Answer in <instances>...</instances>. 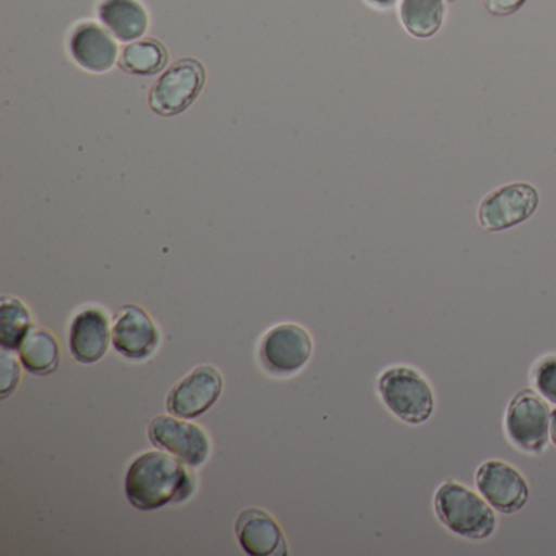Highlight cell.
I'll return each mask as SVG.
<instances>
[{
  "instance_id": "obj_1",
  "label": "cell",
  "mask_w": 556,
  "mask_h": 556,
  "mask_svg": "<svg viewBox=\"0 0 556 556\" xmlns=\"http://www.w3.org/2000/svg\"><path fill=\"white\" fill-rule=\"evenodd\" d=\"M187 467L180 458L161 448L144 452L129 465L125 478L126 497L136 509L146 513L184 503L197 488Z\"/></svg>"
},
{
  "instance_id": "obj_2",
  "label": "cell",
  "mask_w": 556,
  "mask_h": 556,
  "mask_svg": "<svg viewBox=\"0 0 556 556\" xmlns=\"http://www.w3.org/2000/svg\"><path fill=\"white\" fill-rule=\"evenodd\" d=\"M434 510L445 529L464 539L486 540L496 530L491 504L458 481L447 480L438 488Z\"/></svg>"
},
{
  "instance_id": "obj_3",
  "label": "cell",
  "mask_w": 556,
  "mask_h": 556,
  "mask_svg": "<svg viewBox=\"0 0 556 556\" xmlns=\"http://www.w3.org/2000/svg\"><path fill=\"white\" fill-rule=\"evenodd\" d=\"M390 413L406 425H422L434 413V393L421 372L408 366L390 367L377 382Z\"/></svg>"
},
{
  "instance_id": "obj_4",
  "label": "cell",
  "mask_w": 556,
  "mask_h": 556,
  "mask_svg": "<svg viewBox=\"0 0 556 556\" xmlns=\"http://www.w3.org/2000/svg\"><path fill=\"white\" fill-rule=\"evenodd\" d=\"M206 86V70L201 61L185 58L170 64L149 90L152 112L170 118L187 112Z\"/></svg>"
},
{
  "instance_id": "obj_5",
  "label": "cell",
  "mask_w": 556,
  "mask_h": 556,
  "mask_svg": "<svg viewBox=\"0 0 556 556\" xmlns=\"http://www.w3.org/2000/svg\"><path fill=\"white\" fill-rule=\"evenodd\" d=\"M546 400L533 390H520L507 405L504 429L514 447L523 454H542L549 441V412Z\"/></svg>"
},
{
  "instance_id": "obj_6",
  "label": "cell",
  "mask_w": 556,
  "mask_h": 556,
  "mask_svg": "<svg viewBox=\"0 0 556 556\" xmlns=\"http://www.w3.org/2000/svg\"><path fill=\"white\" fill-rule=\"evenodd\" d=\"M314 353L311 333L299 324H279L266 331L260 343V361L266 372L289 377L304 369Z\"/></svg>"
},
{
  "instance_id": "obj_7",
  "label": "cell",
  "mask_w": 556,
  "mask_h": 556,
  "mask_svg": "<svg viewBox=\"0 0 556 556\" xmlns=\"http://www.w3.org/2000/svg\"><path fill=\"white\" fill-rule=\"evenodd\" d=\"M535 187L523 181L504 185L488 193L478 207V220L488 232H503L526 223L539 207Z\"/></svg>"
},
{
  "instance_id": "obj_8",
  "label": "cell",
  "mask_w": 556,
  "mask_h": 556,
  "mask_svg": "<svg viewBox=\"0 0 556 556\" xmlns=\"http://www.w3.org/2000/svg\"><path fill=\"white\" fill-rule=\"evenodd\" d=\"M149 439L155 447L180 458L190 468L206 464L211 439L197 422L175 415H161L149 425Z\"/></svg>"
},
{
  "instance_id": "obj_9",
  "label": "cell",
  "mask_w": 556,
  "mask_h": 556,
  "mask_svg": "<svg viewBox=\"0 0 556 556\" xmlns=\"http://www.w3.org/2000/svg\"><path fill=\"white\" fill-rule=\"evenodd\" d=\"M477 490L501 514H516L529 501V483L523 475L507 462L486 460L478 467Z\"/></svg>"
},
{
  "instance_id": "obj_10",
  "label": "cell",
  "mask_w": 556,
  "mask_h": 556,
  "mask_svg": "<svg viewBox=\"0 0 556 556\" xmlns=\"http://www.w3.org/2000/svg\"><path fill=\"white\" fill-rule=\"evenodd\" d=\"M223 390V374L216 367L210 364L198 366L168 393V413L178 418H200L216 405Z\"/></svg>"
},
{
  "instance_id": "obj_11",
  "label": "cell",
  "mask_w": 556,
  "mask_h": 556,
  "mask_svg": "<svg viewBox=\"0 0 556 556\" xmlns=\"http://www.w3.org/2000/svg\"><path fill=\"white\" fill-rule=\"evenodd\" d=\"M116 353L129 361H146L157 351L161 331L151 315L139 305H123L112 325Z\"/></svg>"
},
{
  "instance_id": "obj_12",
  "label": "cell",
  "mask_w": 556,
  "mask_h": 556,
  "mask_svg": "<svg viewBox=\"0 0 556 556\" xmlns=\"http://www.w3.org/2000/svg\"><path fill=\"white\" fill-rule=\"evenodd\" d=\"M71 60L87 73L105 74L118 64L115 37L99 22L84 21L71 30L67 40Z\"/></svg>"
},
{
  "instance_id": "obj_13",
  "label": "cell",
  "mask_w": 556,
  "mask_h": 556,
  "mask_svg": "<svg viewBox=\"0 0 556 556\" xmlns=\"http://www.w3.org/2000/svg\"><path fill=\"white\" fill-rule=\"evenodd\" d=\"M112 325L109 315L97 305L80 308L70 328V350L80 364H96L109 353Z\"/></svg>"
},
{
  "instance_id": "obj_14",
  "label": "cell",
  "mask_w": 556,
  "mask_h": 556,
  "mask_svg": "<svg viewBox=\"0 0 556 556\" xmlns=\"http://www.w3.org/2000/svg\"><path fill=\"white\" fill-rule=\"evenodd\" d=\"M236 533L240 546L249 555H288V543L278 520L258 507H249L237 516Z\"/></svg>"
},
{
  "instance_id": "obj_15",
  "label": "cell",
  "mask_w": 556,
  "mask_h": 556,
  "mask_svg": "<svg viewBox=\"0 0 556 556\" xmlns=\"http://www.w3.org/2000/svg\"><path fill=\"white\" fill-rule=\"evenodd\" d=\"M97 15L115 40L126 45L144 38L151 24L141 0H100Z\"/></svg>"
},
{
  "instance_id": "obj_16",
  "label": "cell",
  "mask_w": 556,
  "mask_h": 556,
  "mask_svg": "<svg viewBox=\"0 0 556 556\" xmlns=\"http://www.w3.org/2000/svg\"><path fill=\"white\" fill-rule=\"evenodd\" d=\"M119 70L136 77H152L168 66V50L155 38H141L119 51Z\"/></svg>"
},
{
  "instance_id": "obj_17",
  "label": "cell",
  "mask_w": 556,
  "mask_h": 556,
  "mask_svg": "<svg viewBox=\"0 0 556 556\" xmlns=\"http://www.w3.org/2000/svg\"><path fill=\"white\" fill-rule=\"evenodd\" d=\"M17 354L22 366L35 376H48L60 366V343L47 328L35 327L18 348Z\"/></svg>"
},
{
  "instance_id": "obj_18",
  "label": "cell",
  "mask_w": 556,
  "mask_h": 556,
  "mask_svg": "<svg viewBox=\"0 0 556 556\" xmlns=\"http://www.w3.org/2000/svg\"><path fill=\"white\" fill-rule=\"evenodd\" d=\"M444 0H400V21L412 37L426 40L441 30Z\"/></svg>"
},
{
  "instance_id": "obj_19",
  "label": "cell",
  "mask_w": 556,
  "mask_h": 556,
  "mask_svg": "<svg viewBox=\"0 0 556 556\" xmlns=\"http://www.w3.org/2000/svg\"><path fill=\"white\" fill-rule=\"evenodd\" d=\"M34 315L18 298L0 299V344L2 350L17 351L34 330Z\"/></svg>"
},
{
  "instance_id": "obj_20",
  "label": "cell",
  "mask_w": 556,
  "mask_h": 556,
  "mask_svg": "<svg viewBox=\"0 0 556 556\" xmlns=\"http://www.w3.org/2000/svg\"><path fill=\"white\" fill-rule=\"evenodd\" d=\"M532 383L542 399L556 405V354L536 361L532 369Z\"/></svg>"
},
{
  "instance_id": "obj_21",
  "label": "cell",
  "mask_w": 556,
  "mask_h": 556,
  "mask_svg": "<svg viewBox=\"0 0 556 556\" xmlns=\"http://www.w3.org/2000/svg\"><path fill=\"white\" fill-rule=\"evenodd\" d=\"M21 361V359H18ZM12 351L2 350L0 354V363H2V399H8L15 389H17L18 380H21V364Z\"/></svg>"
},
{
  "instance_id": "obj_22",
  "label": "cell",
  "mask_w": 556,
  "mask_h": 556,
  "mask_svg": "<svg viewBox=\"0 0 556 556\" xmlns=\"http://www.w3.org/2000/svg\"><path fill=\"white\" fill-rule=\"evenodd\" d=\"M526 2L527 0H484V8L491 15L507 17L520 11Z\"/></svg>"
},
{
  "instance_id": "obj_23",
  "label": "cell",
  "mask_w": 556,
  "mask_h": 556,
  "mask_svg": "<svg viewBox=\"0 0 556 556\" xmlns=\"http://www.w3.org/2000/svg\"><path fill=\"white\" fill-rule=\"evenodd\" d=\"M370 8L379 9V11H389L396 4V0H366Z\"/></svg>"
},
{
  "instance_id": "obj_24",
  "label": "cell",
  "mask_w": 556,
  "mask_h": 556,
  "mask_svg": "<svg viewBox=\"0 0 556 556\" xmlns=\"http://www.w3.org/2000/svg\"><path fill=\"white\" fill-rule=\"evenodd\" d=\"M549 438L553 444L556 445V408L552 412V419H549Z\"/></svg>"
},
{
  "instance_id": "obj_25",
  "label": "cell",
  "mask_w": 556,
  "mask_h": 556,
  "mask_svg": "<svg viewBox=\"0 0 556 556\" xmlns=\"http://www.w3.org/2000/svg\"><path fill=\"white\" fill-rule=\"evenodd\" d=\"M451 2H452V0H451Z\"/></svg>"
}]
</instances>
